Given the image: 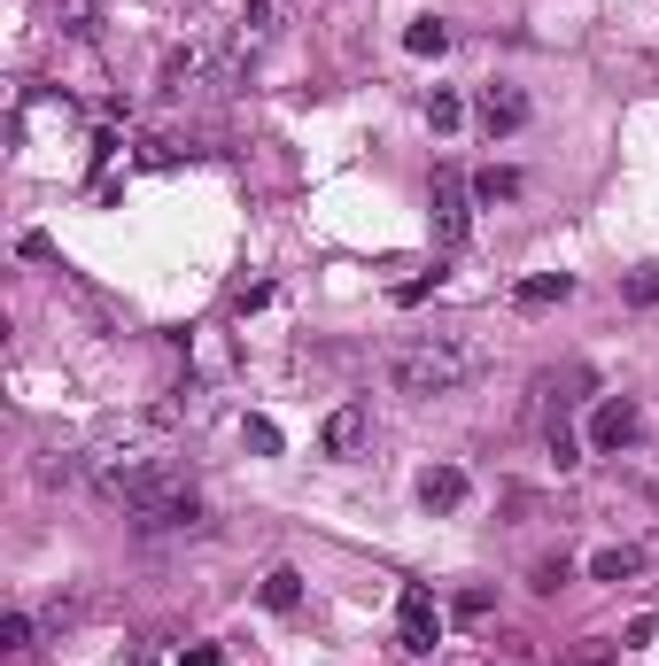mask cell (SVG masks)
<instances>
[{
  "label": "cell",
  "instance_id": "cell-1",
  "mask_svg": "<svg viewBox=\"0 0 659 666\" xmlns=\"http://www.w3.org/2000/svg\"><path fill=\"white\" fill-rule=\"evenodd\" d=\"M481 372H489V349L466 342V333H403V342L380 357V380L396 395H420V403L427 395H458Z\"/></svg>",
  "mask_w": 659,
  "mask_h": 666
},
{
  "label": "cell",
  "instance_id": "cell-2",
  "mask_svg": "<svg viewBox=\"0 0 659 666\" xmlns=\"http://www.w3.org/2000/svg\"><path fill=\"white\" fill-rule=\"evenodd\" d=\"M473 179L458 171V163H443V171H435V240L443 248H466V233H473Z\"/></svg>",
  "mask_w": 659,
  "mask_h": 666
},
{
  "label": "cell",
  "instance_id": "cell-3",
  "mask_svg": "<svg viewBox=\"0 0 659 666\" xmlns=\"http://www.w3.org/2000/svg\"><path fill=\"white\" fill-rule=\"evenodd\" d=\"M636 435H644L636 395H598V411H590V450H598V457H621Z\"/></svg>",
  "mask_w": 659,
  "mask_h": 666
},
{
  "label": "cell",
  "instance_id": "cell-4",
  "mask_svg": "<svg viewBox=\"0 0 659 666\" xmlns=\"http://www.w3.org/2000/svg\"><path fill=\"white\" fill-rule=\"evenodd\" d=\"M396 643H403L411 658H427V651L443 643V613H435V597L420 590V581H411V590L396 597Z\"/></svg>",
  "mask_w": 659,
  "mask_h": 666
},
{
  "label": "cell",
  "instance_id": "cell-5",
  "mask_svg": "<svg viewBox=\"0 0 659 666\" xmlns=\"http://www.w3.org/2000/svg\"><path fill=\"white\" fill-rule=\"evenodd\" d=\"M148 535H179V527H202V496H195V480H172L163 496H148V504L132 512Z\"/></svg>",
  "mask_w": 659,
  "mask_h": 666
},
{
  "label": "cell",
  "instance_id": "cell-6",
  "mask_svg": "<svg viewBox=\"0 0 659 666\" xmlns=\"http://www.w3.org/2000/svg\"><path fill=\"white\" fill-rule=\"evenodd\" d=\"M473 117H481V132H489V140H505V132H520V124L536 117V102H528L520 86H505V78H497V86H481Z\"/></svg>",
  "mask_w": 659,
  "mask_h": 666
},
{
  "label": "cell",
  "instance_id": "cell-7",
  "mask_svg": "<svg viewBox=\"0 0 659 666\" xmlns=\"http://www.w3.org/2000/svg\"><path fill=\"white\" fill-rule=\"evenodd\" d=\"M280 24H287V0H240V24H233V55L249 62V55H264L272 39H280Z\"/></svg>",
  "mask_w": 659,
  "mask_h": 666
},
{
  "label": "cell",
  "instance_id": "cell-8",
  "mask_svg": "<svg viewBox=\"0 0 659 666\" xmlns=\"http://www.w3.org/2000/svg\"><path fill=\"white\" fill-rule=\"evenodd\" d=\"M365 442H373V411H365V403H342L334 419L318 427V450H326V457H365Z\"/></svg>",
  "mask_w": 659,
  "mask_h": 666
},
{
  "label": "cell",
  "instance_id": "cell-9",
  "mask_svg": "<svg viewBox=\"0 0 659 666\" xmlns=\"http://www.w3.org/2000/svg\"><path fill=\"white\" fill-rule=\"evenodd\" d=\"M466 488H473V480H466V465H427V473H420V504L443 520V512H458V504H466Z\"/></svg>",
  "mask_w": 659,
  "mask_h": 666
},
{
  "label": "cell",
  "instance_id": "cell-10",
  "mask_svg": "<svg viewBox=\"0 0 659 666\" xmlns=\"http://www.w3.org/2000/svg\"><path fill=\"white\" fill-rule=\"evenodd\" d=\"M644 573V550L636 543H605V550H590V581H636Z\"/></svg>",
  "mask_w": 659,
  "mask_h": 666
},
{
  "label": "cell",
  "instance_id": "cell-11",
  "mask_svg": "<svg viewBox=\"0 0 659 666\" xmlns=\"http://www.w3.org/2000/svg\"><path fill=\"white\" fill-rule=\"evenodd\" d=\"M566 295H574V280H566V272H536V280H520V287H513V302H520V310H551V302H566Z\"/></svg>",
  "mask_w": 659,
  "mask_h": 666
},
{
  "label": "cell",
  "instance_id": "cell-12",
  "mask_svg": "<svg viewBox=\"0 0 659 666\" xmlns=\"http://www.w3.org/2000/svg\"><path fill=\"white\" fill-rule=\"evenodd\" d=\"M443 47H450V24H443V16H411V24H403V55L427 62V55H443Z\"/></svg>",
  "mask_w": 659,
  "mask_h": 666
},
{
  "label": "cell",
  "instance_id": "cell-13",
  "mask_svg": "<svg viewBox=\"0 0 659 666\" xmlns=\"http://www.w3.org/2000/svg\"><path fill=\"white\" fill-rule=\"evenodd\" d=\"M543 450H551L558 473H566V465H582V435L566 427V411H558V419H543Z\"/></svg>",
  "mask_w": 659,
  "mask_h": 666
},
{
  "label": "cell",
  "instance_id": "cell-14",
  "mask_svg": "<svg viewBox=\"0 0 659 666\" xmlns=\"http://www.w3.org/2000/svg\"><path fill=\"white\" fill-rule=\"evenodd\" d=\"M264 605H272V613H295V605H303V573H295V566H272V573H264Z\"/></svg>",
  "mask_w": 659,
  "mask_h": 666
},
{
  "label": "cell",
  "instance_id": "cell-15",
  "mask_svg": "<svg viewBox=\"0 0 659 666\" xmlns=\"http://www.w3.org/2000/svg\"><path fill=\"white\" fill-rule=\"evenodd\" d=\"M520 194V171H473V202L481 210H497V202H513Z\"/></svg>",
  "mask_w": 659,
  "mask_h": 666
},
{
  "label": "cell",
  "instance_id": "cell-16",
  "mask_svg": "<svg viewBox=\"0 0 659 666\" xmlns=\"http://www.w3.org/2000/svg\"><path fill=\"white\" fill-rule=\"evenodd\" d=\"M55 24H62V32H78V39L102 32V0H55Z\"/></svg>",
  "mask_w": 659,
  "mask_h": 666
},
{
  "label": "cell",
  "instance_id": "cell-17",
  "mask_svg": "<svg viewBox=\"0 0 659 666\" xmlns=\"http://www.w3.org/2000/svg\"><path fill=\"white\" fill-rule=\"evenodd\" d=\"M566 573H574V558H566V550H551V558H536V573H528V590H543V597H551V590H558Z\"/></svg>",
  "mask_w": 659,
  "mask_h": 666
},
{
  "label": "cell",
  "instance_id": "cell-18",
  "mask_svg": "<svg viewBox=\"0 0 659 666\" xmlns=\"http://www.w3.org/2000/svg\"><path fill=\"white\" fill-rule=\"evenodd\" d=\"M427 124H435V132H458V124H466L458 94H443V86H435V94H427Z\"/></svg>",
  "mask_w": 659,
  "mask_h": 666
},
{
  "label": "cell",
  "instance_id": "cell-19",
  "mask_svg": "<svg viewBox=\"0 0 659 666\" xmlns=\"http://www.w3.org/2000/svg\"><path fill=\"white\" fill-rule=\"evenodd\" d=\"M240 442H249L257 457H280V427L272 419H240Z\"/></svg>",
  "mask_w": 659,
  "mask_h": 666
},
{
  "label": "cell",
  "instance_id": "cell-20",
  "mask_svg": "<svg viewBox=\"0 0 659 666\" xmlns=\"http://www.w3.org/2000/svg\"><path fill=\"white\" fill-rule=\"evenodd\" d=\"M621 295H628L636 310H651V302H659V264H644V272H628V287H621Z\"/></svg>",
  "mask_w": 659,
  "mask_h": 666
},
{
  "label": "cell",
  "instance_id": "cell-21",
  "mask_svg": "<svg viewBox=\"0 0 659 666\" xmlns=\"http://www.w3.org/2000/svg\"><path fill=\"white\" fill-rule=\"evenodd\" d=\"M0 651H32V613H9V620H0Z\"/></svg>",
  "mask_w": 659,
  "mask_h": 666
},
{
  "label": "cell",
  "instance_id": "cell-22",
  "mask_svg": "<svg viewBox=\"0 0 659 666\" xmlns=\"http://www.w3.org/2000/svg\"><path fill=\"white\" fill-rule=\"evenodd\" d=\"M264 302H272V287H264V280H257V287H233V310H240V318L264 310Z\"/></svg>",
  "mask_w": 659,
  "mask_h": 666
},
{
  "label": "cell",
  "instance_id": "cell-23",
  "mask_svg": "<svg viewBox=\"0 0 659 666\" xmlns=\"http://www.w3.org/2000/svg\"><path fill=\"white\" fill-rule=\"evenodd\" d=\"M435 287H443V272H427V280H403V287H396V302H427Z\"/></svg>",
  "mask_w": 659,
  "mask_h": 666
},
{
  "label": "cell",
  "instance_id": "cell-24",
  "mask_svg": "<svg viewBox=\"0 0 659 666\" xmlns=\"http://www.w3.org/2000/svg\"><path fill=\"white\" fill-rule=\"evenodd\" d=\"M179 666H217V643H187V651H179Z\"/></svg>",
  "mask_w": 659,
  "mask_h": 666
},
{
  "label": "cell",
  "instance_id": "cell-25",
  "mask_svg": "<svg viewBox=\"0 0 659 666\" xmlns=\"http://www.w3.org/2000/svg\"><path fill=\"white\" fill-rule=\"evenodd\" d=\"M574 666H605V651H590V658H574Z\"/></svg>",
  "mask_w": 659,
  "mask_h": 666
},
{
  "label": "cell",
  "instance_id": "cell-26",
  "mask_svg": "<svg viewBox=\"0 0 659 666\" xmlns=\"http://www.w3.org/2000/svg\"><path fill=\"white\" fill-rule=\"evenodd\" d=\"M179 9H202V0H179Z\"/></svg>",
  "mask_w": 659,
  "mask_h": 666
}]
</instances>
